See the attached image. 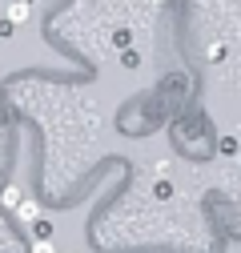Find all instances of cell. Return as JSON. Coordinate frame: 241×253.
<instances>
[{"instance_id": "cell-1", "label": "cell", "mask_w": 241, "mask_h": 253, "mask_svg": "<svg viewBox=\"0 0 241 253\" xmlns=\"http://www.w3.org/2000/svg\"><path fill=\"white\" fill-rule=\"evenodd\" d=\"M28 229H33V241H52V233H56V225H52L48 217H37Z\"/></svg>"}, {"instance_id": "cell-2", "label": "cell", "mask_w": 241, "mask_h": 253, "mask_svg": "<svg viewBox=\"0 0 241 253\" xmlns=\"http://www.w3.org/2000/svg\"><path fill=\"white\" fill-rule=\"evenodd\" d=\"M4 16L20 28V24H28V20H33V4H8V8H4Z\"/></svg>"}, {"instance_id": "cell-3", "label": "cell", "mask_w": 241, "mask_h": 253, "mask_svg": "<svg viewBox=\"0 0 241 253\" xmlns=\"http://www.w3.org/2000/svg\"><path fill=\"white\" fill-rule=\"evenodd\" d=\"M4 205H12V209H24V197H20V189H16V185H8V189H4Z\"/></svg>"}, {"instance_id": "cell-4", "label": "cell", "mask_w": 241, "mask_h": 253, "mask_svg": "<svg viewBox=\"0 0 241 253\" xmlns=\"http://www.w3.org/2000/svg\"><path fill=\"white\" fill-rule=\"evenodd\" d=\"M153 197H157V201H169V197H173V181H157V185H153Z\"/></svg>"}, {"instance_id": "cell-5", "label": "cell", "mask_w": 241, "mask_h": 253, "mask_svg": "<svg viewBox=\"0 0 241 253\" xmlns=\"http://www.w3.org/2000/svg\"><path fill=\"white\" fill-rule=\"evenodd\" d=\"M129 41H133V33H129V28H117V33H113V44H117L120 52L129 48Z\"/></svg>"}, {"instance_id": "cell-6", "label": "cell", "mask_w": 241, "mask_h": 253, "mask_svg": "<svg viewBox=\"0 0 241 253\" xmlns=\"http://www.w3.org/2000/svg\"><path fill=\"white\" fill-rule=\"evenodd\" d=\"M120 65H125V69H137V65H141V52H137V48H125V52H120Z\"/></svg>"}, {"instance_id": "cell-7", "label": "cell", "mask_w": 241, "mask_h": 253, "mask_svg": "<svg viewBox=\"0 0 241 253\" xmlns=\"http://www.w3.org/2000/svg\"><path fill=\"white\" fill-rule=\"evenodd\" d=\"M217 149H221V157H233V153H237V137H229V133H225V137L217 141Z\"/></svg>"}, {"instance_id": "cell-8", "label": "cell", "mask_w": 241, "mask_h": 253, "mask_svg": "<svg viewBox=\"0 0 241 253\" xmlns=\"http://www.w3.org/2000/svg\"><path fill=\"white\" fill-rule=\"evenodd\" d=\"M16 33V24L8 20V16H0V41H4V37H12Z\"/></svg>"}, {"instance_id": "cell-9", "label": "cell", "mask_w": 241, "mask_h": 253, "mask_svg": "<svg viewBox=\"0 0 241 253\" xmlns=\"http://www.w3.org/2000/svg\"><path fill=\"white\" fill-rule=\"evenodd\" d=\"M33 253H56L52 241H33Z\"/></svg>"}]
</instances>
